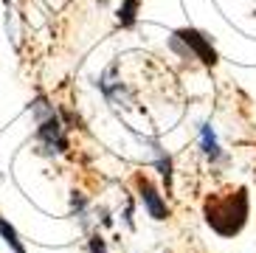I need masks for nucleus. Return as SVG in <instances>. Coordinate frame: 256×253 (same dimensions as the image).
Returning <instances> with one entry per match:
<instances>
[{"instance_id":"obj_1","label":"nucleus","mask_w":256,"mask_h":253,"mask_svg":"<svg viewBox=\"0 0 256 253\" xmlns=\"http://www.w3.org/2000/svg\"><path fill=\"white\" fill-rule=\"evenodd\" d=\"M248 216V197L242 188L226 194H211L206 200V222L222 236H234L245 225Z\"/></svg>"},{"instance_id":"obj_2","label":"nucleus","mask_w":256,"mask_h":253,"mask_svg":"<svg viewBox=\"0 0 256 253\" xmlns=\"http://www.w3.org/2000/svg\"><path fill=\"white\" fill-rule=\"evenodd\" d=\"M37 130H34V144H37V152L40 155H68L70 152V138H68V126L62 124L60 112L54 107L48 116L34 121Z\"/></svg>"},{"instance_id":"obj_3","label":"nucleus","mask_w":256,"mask_h":253,"mask_svg":"<svg viewBox=\"0 0 256 253\" xmlns=\"http://www.w3.org/2000/svg\"><path fill=\"white\" fill-rule=\"evenodd\" d=\"M172 48H174V51H180L183 56H192V60L206 62V65H214V62H217L214 45L206 40V34H200V31H194V28H180V31H174Z\"/></svg>"},{"instance_id":"obj_4","label":"nucleus","mask_w":256,"mask_h":253,"mask_svg":"<svg viewBox=\"0 0 256 253\" xmlns=\"http://www.w3.org/2000/svg\"><path fill=\"white\" fill-rule=\"evenodd\" d=\"M136 188H138V200H141V206L146 208V214L152 216V220H158V222H164V220H169V206H166V200L160 197V192L155 186H152L150 178H141L138 174L136 178Z\"/></svg>"},{"instance_id":"obj_5","label":"nucleus","mask_w":256,"mask_h":253,"mask_svg":"<svg viewBox=\"0 0 256 253\" xmlns=\"http://www.w3.org/2000/svg\"><path fill=\"white\" fill-rule=\"evenodd\" d=\"M200 152H203V158L208 160L211 166H217L220 160H222V152H220L217 135H214L211 124H203V126H200Z\"/></svg>"},{"instance_id":"obj_6","label":"nucleus","mask_w":256,"mask_h":253,"mask_svg":"<svg viewBox=\"0 0 256 253\" xmlns=\"http://www.w3.org/2000/svg\"><path fill=\"white\" fill-rule=\"evenodd\" d=\"M152 152H155V169L160 172V178L166 183V192H169L172 188V158L166 155V149L155 141H152Z\"/></svg>"},{"instance_id":"obj_7","label":"nucleus","mask_w":256,"mask_h":253,"mask_svg":"<svg viewBox=\"0 0 256 253\" xmlns=\"http://www.w3.org/2000/svg\"><path fill=\"white\" fill-rule=\"evenodd\" d=\"M0 239H3V242H6L8 248H12V253H26L23 239H20L17 228H14L12 222H8L6 216H0Z\"/></svg>"},{"instance_id":"obj_8","label":"nucleus","mask_w":256,"mask_h":253,"mask_svg":"<svg viewBox=\"0 0 256 253\" xmlns=\"http://www.w3.org/2000/svg\"><path fill=\"white\" fill-rule=\"evenodd\" d=\"M70 214H74V220H79L82 228H88V216H90V211H88V200H84L82 192L70 194Z\"/></svg>"},{"instance_id":"obj_9","label":"nucleus","mask_w":256,"mask_h":253,"mask_svg":"<svg viewBox=\"0 0 256 253\" xmlns=\"http://www.w3.org/2000/svg\"><path fill=\"white\" fill-rule=\"evenodd\" d=\"M136 12H138V0H124L118 8V26L130 28L132 22H136Z\"/></svg>"},{"instance_id":"obj_10","label":"nucleus","mask_w":256,"mask_h":253,"mask_svg":"<svg viewBox=\"0 0 256 253\" xmlns=\"http://www.w3.org/2000/svg\"><path fill=\"white\" fill-rule=\"evenodd\" d=\"M88 253H107V242L102 239V234H90L88 236Z\"/></svg>"}]
</instances>
